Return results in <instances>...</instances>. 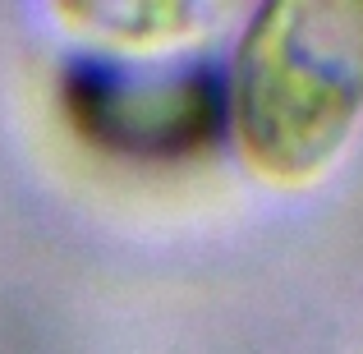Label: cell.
<instances>
[{
  "mask_svg": "<svg viewBox=\"0 0 363 354\" xmlns=\"http://www.w3.org/2000/svg\"><path fill=\"white\" fill-rule=\"evenodd\" d=\"M363 116V0H272L230 60V124L272 179L322 170Z\"/></svg>",
  "mask_w": 363,
  "mask_h": 354,
  "instance_id": "obj_1",
  "label": "cell"
}]
</instances>
